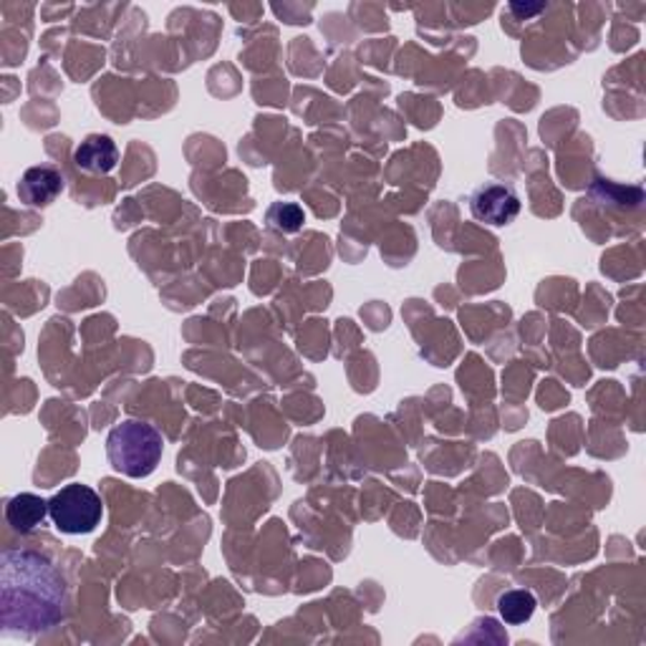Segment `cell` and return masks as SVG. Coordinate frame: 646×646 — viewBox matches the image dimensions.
Wrapping results in <instances>:
<instances>
[{
  "label": "cell",
  "mask_w": 646,
  "mask_h": 646,
  "mask_svg": "<svg viewBox=\"0 0 646 646\" xmlns=\"http://www.w3.org/2000/svg\"><path fill=\"white\" fill-rule=\"evenodd\" d=\"M69 614L67 578L36 551H6L0 558V618L6 636L46 634Z\"/></svg>",
  "instance_id": "obj_1"
},
{
  "label": "cell",
  "mask_w": 646,
  "mask_h": 646,
  "mask_svg": "<svg viewBox=\"0 0 646 646\" xmlns=\"http://www.w3.org/2000/svg\"><path fill=\"white\" fill-rule=\"evenodd\" d=\"M164 440L160 430L142 420H124L109 432L107 457L119 475L142 480L150 477L160 465Z\"/></svg>",
  "instance_id": "obj_2"
},
{
  "label": "cell",
  "mask_w": 646,
  "mask_h": 646,
  "mask_svg": "<svg viewBox=\"0 0 646 646\" xmlns=\"http://www.w3.org/2000/svg\"><path fill=\"white\" fill-rule=\"evenodd\" d=\"M51 521L57 531L67 535L94 533L97 525L104 518V505L94 487L71 483L49 501Z\"/></svg>",
  "instance_id": "obj_3"
},
{
  "label": "cell",
  "mask_w": 646,
  "mask_h": 646,
  "mask_svg": "<svg viewBox=\"0 0 646 646\" xmlns=\"http://www.w3.org/2000/svg\"><path fill=\"white\" fill-rule=\"evenodd\" d=\"M521 198L513 184L505 182H485L470 195V212L477 223L491 228L511 225L521 215Z\"/></svg>",
  "instance_id": "obj_4"
},
{
  "label": "cell",
  "mask_w": 646,
  "mask_h": 646,
  "mask_svg": "<svg viewBox=\"0 0 646 646\" xmlns=\"http://www.w3.org/2000/svg\"><path fill=\"white\" fill-rule=\"evenodd\" d=\"M63 192V178L53 164H39L23 172L18 182V198L29 208H46L51 205Z\"/></svg>",
  "instance_id": "obj_5"
},
{
  "label": "cell",
  "mask_w": 646,
  "mask_h": 646,
  "mask_svg": "<svg viewBox=\"0 0 646 646\" xmlns=\"http://www.w3.org/2000/svg\"><path fill=\"white\" fill-rule=\"evenodd\" d=\"M73 162L79 170L89 174H107L117 168L119 150L112 137L107 134H89L84 142L73 152Z\"/></svg>",
  "instance_id": "obj_6"
},
{
  "label": "cell",
  "mask_w": 646,
  "mask_h": 646,
  "mask_svg": "<svg viewBox=\"0 0 646 646\" xmlns=\"http://www.w3.org/2000/svg\"><path fill=\"white\" fill-rule=\"evenodd\" d=\"M46 518H51L49 501H43L41 495L21 493L6 503V521L16 533H21V535L41 528Z\"/></svg>",
  "instance_id": "obj_7"
},
{
  "label": "cell",
  "mask_w": 646,
  "mask_h": 646,
  "mask_svg": "<svg viewBox=\"0 0 646 646\" xmlns=\"http://www.w3.org/2000/svg\"><path fill=\"white\" fill-rule=\"evenodd\" d=\"M535 606H538L535 596L531 594V591H523V588H511L497 596V614H501L505 624H513V626L528 624L535 614Z\"/></svg>",
  "instance_id": "obj_8"
},
{
  "label": "cell",
  "mask_w": 646,
  "mask_h": 646,
  "mask_svg": "<svg viewBox=\"0 0 646 646\" xmlns=\"http://www.w3.org/2000/svg\"><path fill=\"white\" fill-rule=\"evenodd\" d=\"M303 223H306V215H303V210L295 202H275L268 210V225L279 230V233H299Z\"/></svg>",
  "instance_id": "obj_9"
}]
</instances>
